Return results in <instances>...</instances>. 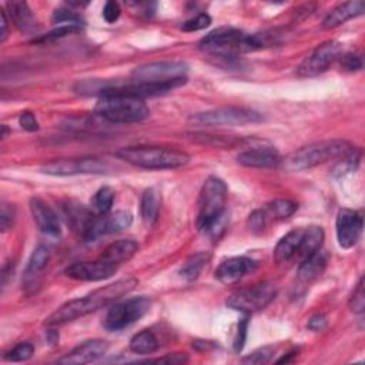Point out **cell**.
Here are the masks:
<instances>
[{
    "instance_id": "1",
    "label": "cell",
    "mask_w": 365,
    "mask_h": 365,
    "mask_svg": "<svg viewBox=\"0 0 365 365\" xmlns=\"http://www.w3.org/2000/svg\"><path fill=\"white\" fill-rule=\"evenodd\" d=\"M138 281L136 278H123L99 290H94L83 298L72 300L58 308L53 314H50L45 324L48 327H59L79 320L100 308H104L133 291Z\"/></svg>"
},
{
    "instance_id": "2",
    "label": "cell",
    "mask_w": 365,
    "mask_h": 365,
    "mask_svg": "<svg viewBox=\"0 0 365 365\" xmlns=\"http://www.w3.org/2000/svg\"><path fill=\"white\" fill-rule=\"evenodd\" d=\"M116 156L134 167L146 170H174L185 167L190 161L186 151L160 146L124 147Z\"/></svg>"
},
{
    "instance_id": "3",
    "label": "cell",
    "mask_w": 365,
    "mask_h": 365,
    "mask_svg": "<svg viewBox=\"0 0 365 365\" xmlns=\"http://www.w3.org/2000/svg\"><path fill=\"white\" fill-rule=\"evenodd\" d=\"M199 49L213 58L231 60L257 50L254 35H246L234 28H219L199 42Z\"/></svg>"
},
{
    "instance_id": "4",
    "label": "cell",
    "mask_w": 365,
    "mask_h": 365,
    "mask_svg": "<svg viewBox=\"0 0 365 365\" xmlns=\"http://www.w3.org/2000/svg\"><path fill=\"white\" fill-rule=\"evenodd\" d=\"M354 146L345 140H322L304 146L281 160L287 171H304L345 156Z\"/></svg>"
},
{
    "instance_id": "5",
    "label": "cell",
    "mask_w": 365,
    "mask_h": 365,
    "mask_svg": "<svg viewBox=\"0 0 365 365\" xmlns=\"http://www.w3.org/2000/svg\"><path fill=\"white\" fill-rule=\"evenodd\" d=\"M227 186L219 177H209L199 197L197 229L203 233H213L220 226L226 213Z\"/></svg>"
},
{
    "instance_id": "6",
    "label": "cell",
    "mask_w": 365,
    "mask_h": 365,
    "mask_svg": "<svg viewBox=\"0 0 365 365\" xmlns=\"http://www.w3.org/2000/svg\"><path fill=\"white\" fill-rule=\"evenodd\" d=\"M94 113L110 123H140L150 116L144 100L124 94H103L96 103Z\"/></svg>"
},
{
    "instance_id": "7",
    "label": "cell",
    "mask_w": 365,
    "mask_h": 365,
    "mask_svg": "<svg viewBox=\"0 0 365 365\" xmlns=\"http://www.w3.org/2000/svg\"><path fill=\"white\" fill-rule=\"evenodd\" d=\"M264 120L263 114L247 107H220L190 116L189 121L202 127L219 126H246L257 124Z\"/></svg>"
},
{
    "instance_id": "8",
    "label": "cell",
    "mask_w": 365,
    "mask_h": 365,
    "mask_svg": "<svg viewBox=\"0 0 365 365\" xmlns=\"http://www.w3.org/2000/svg\"><path fill=\"white\" fill-rule=\"evenodd\" d=\"M276 295L277 288L271 283H261L231 294L226 304L231 310L251 314L264 310L276 298Z\"/></svg>"
},
{
    "instance_id": "9",
    "label": "cell",
    "mask_w": 365,
    "mask_h": 365,
    "mask_svg": "<svg viewBox=\"0 0 365 365\" xmlns=\"http://www.w3.org/2000/svg\"><path fill=\"white\" fill-rule=\"evenodd\" d=\"M344 46L338 40H327L315 48L297 67V76L307 79L322 75L341 58Z\"/></svg>"
},
{
    "instance_id": "10",
    "label": "cell",
    "mask_w": 365,
    "mask_h": 365,
    "mask_svg": "<svg viewBox=\"0 0 365 365\" xmlns=\"http://www.w3.org/2000/svg\"><path fill=\"white\" fill-rule=\"evenodd\" d=\"M189 66L182 62H156L136 67L131 80L140 83H170L187 80Z\"/></svg>"
},
{
    "instance_id": "11",
    "label": "cell",
    "mask_w": 365,
    "mask_h": 365,
    "mask_svg": "<svg viewBox=\"0 0 365 365\" xmlns=\"http://www.w3.org/2000/svg\"><path fill=\"white\" fill-rule=\"evenodd\" d=\"M150 310V301L146 297H136L114 304L106 318L104 327L109 331H121L129 325L134 324L140 318H143Z\"/></svg>"
},
{
    "instance_id": "12",
    "label": "cell",
    "mask_w": 365,
    "mask_h": 365,
    "mask_svg": "<svg viewBox=\"0 0 365 365\" xmlns=\"http://www.w3.org/2000/svg\"><path fill=\"white\" fill-rule=\"evenodd\" d=\"M335 231L339 247L345 250L352 249L358 243L362 233L361 214L349 209L339 210L335 220Z\"/></svg>"
},
{
    "instance_id": "13",
    "label": "cell",
    "mask_w": 365,
    "mask_h": 365,
    "mask_svg": "<svg viewBox=\"0 0 365 365\" xmlns=\"http://www.w3.org/2000/svg\"><path fill=\"white\" fill-rule=\"evenodd\" d=\"M117 271V266L104 261H80L66 268V276L77 281H103L113 277Z\"/></svg>"
},
{
    "instance_id": "14",
    "label": "cell",
    "mask_w": 365,
    "mask_h": 365,
    "mask_svg": "<svg viewBox=\"0 0 365 365\" xmlns=\"http://www.w3.org/2000/svg\"><path fill=\"white\" fill-rule=\"evenodd\" d=\"M60 207L67 226L86 241L97 216H94L92 210L76 200H65Z\"/></svg>"
},
{
    "instance_id": "15",
    "label": "cell",
    "mask_w": 365,
    "mask_h": 365,
    "mask_svg": "<svg viewBox=\"0 0 365 365\" xmlns=\"http://www.w3.org/2000/svg\"><path fill=\"white\" fill-rule=\"evenodd\" d=\"M131 223H133L131 213L124 212V210L97 216L90 229V233H89L86 241H96L102 236L121 233V231L127 230L131 226Z\"/></svg>"
},
{
    "instance_id": "16",
    "label": "cell",
    "mask_w": 365,
    "mask_h": 365,
    "mask_svg": "<svg viewBox=\"0 0 365 365\" xmlns=\"http://www.w3.org/2000/svg\"><path fill=\"white\" fill-rule=\"evenodd\" d=\"M109 349V342L104 339H89L83 344L77 345L63 358H60L59 364H73V365H83L89 362H94L102 358Z\"/></svg>"
},
{
    "instance_id": "17",
    "label": "cell",
    "mask_w": 365,
    "mask_h": 365,
    "mask_svg": "<svg viewBox=\"0 0 365 365\" xmlns=\"http://www.w3.org/2000/svg\"><path fill=\"white\" fill-rule=\"evenodd\" d=\"M256 268L257 263L249 257H231L219 266V268L216 270V278L222 284L230 285L236 284Z\"/></svg>"
},
{
    "instance_id": "18",
    "label": "cell",
    "mask_w": 365,
    "mask_h": 365,
    "mask_svg": "<svg viewBox=\"0 0 365 365\" xmlns=\"http://www.w3.org/2000/svg\"><path fill=\"white\" fill-rule=\"evenodd\" d=\"M31 213L33 216L35 223L38 224L39 230L49 237L58 239L62 234L60 222L58 214L39 197H33L31 200Z\"/></svg>"
},
{
    "instance_id": "19",
    "label": "cell",
    "mask_w": 365,
    "mask_h": 365,
    "mask_svg": "<svg viewBox=\"0 0 365 365\" xmlns=\"http://www.w3.org/2000/svg\"><path fill=\"white\" fill-rule=\"evenodd\" d=\"M237 161L250 168H270L281 163L280 154L273 147H253L239 154Z\"/></svg>"
},
{
    "instance_id": "20",
    "label": "cell",
    "mask_w": 365,
    "mask_h": 365,
    "mask_svg": "<svg viewBox=\"0 0 365 365\" xmlns=\"http://www.w3.org/2000/svg\"><path fill=\"white\" fill-rule=\"evenodd\" d=\"M365 12V4L362 0H355V2H345L334 8L324 19L322 28L324 29H335L345 22L361 16Z\"/></svg>"
},
{
    "instance_id": "21",
    "label": "cell",
    "mask_w": 365,
    "mask_h": 365,
    "mask_svg": "<svg viewBox=\"0 0 365 365\" xmlns=\"http://www.w3.org/2000/svg\"><path fill=\"white\" fill-rule=\"evenodd\" d=\"M6 6L12 22L22 33H28V35L36 33V31L39 29V22L26 2L13 0V2H8Z\"/></svg>"
},
{
    "instance_id": "22",
    "label": "cell",
    "mask_w": 365,
    "mask_h": 365,
    "mask_svg": "<svg viewBox=\"0 0 365 365\" xmlns=\"http://www.w3.org/2000/svg\"><path fill=\"white\" fill-rule=\"evenodd\" d=\"M304 230V227L293 229L277 243L274 249V260L277 264H287L297 257L303 241Z\"/></svg>"
},
{
    "instance_id": "23",
    "label": "cell",
    "mask_w": 365,
    "mask_h": 365,
    "mask_svg": "<svg viewBox=\"0 0 365 365\" xmlns=\"http://www.w3.org/2000/svg\"><path fill=\"white\" fill-rule=\"evenodd\" d=\"M138 251V244L133 240H120L107 246L100 258L114 266H120L123 263L130 261Z\"/></svg>"
},
{
    "instance_id": "24",
    "label": "cell",
    "mask_w": 365,
    "mask_h": 365,
    "mask_svg": "<svg viewBox=\"0 0 365 365\" xmlns=\"http://www.w3.org/2000/svg\"><path fill=\"white\" fill-rule=\"evenodd\" d=\"M328 263V257L327 254L320 249L317 253H314L312 256L307 257L304 261L300 263V268H298V278L304 283H310L314 281L315 278H318Z\"/></svg>"
},
{
    "instance_id": "25",
    "label": "cell",
    "mask_w": 365,
    "mask_h": 365,
    "mask_svg": "<svg viewBox=\"0 0 365 365\" xmlns=\"http://www.w3.org/2000/svg\"><path fill=\"white\" fill-rule=\"evenodd\" d=\"M322 243H324V230L320 226L305 227L303 241L295 258H298L300 263L304 261L307 257L317 253L322 247Z\"/></svg>"
},
{
    "instance_id": "26",
    "label": "cell",
    "mask_w": 365,
    "mask_h": 365,
    "mask_svg": "<svg viewBox=\"0 0 365 365\" xmlns=\"http://www.w3.org/2000/svg\"><path fill=\"white\" fill-rule=\"evenodd\" d=\"M160 205H161V197L156 189L144 190L140 202V213L144 224L151 226L157 222Z\"/></svg>"
},
{
    "instance_id": "27",
    "label": "cell",
    "mask_w": 365,
    "mask_h": 365,
    "mask_svg": "<svg viewBox=\"0 0 365 365\" xmlns=\"http://www.w3.org/2000/svg\"><path fill=\"white\" fill-rule=\"evenodd\" d=\"M158 347H160V342L150 329L140 331L130 341V349L134 354H140V355L153 354L158 349Z\"/></svg>"
},
{
    "instance_id": "28",
    "label": "cell",
    "mask_w": 365,
    "mask_h": 365,
    "mask_svg": "<svg viewBox=\"0 0 365 365\" xmlns=\"http://www.w3.org/2000/svg\"><path fill=\"white\" fill-rule=\"evenodd\" d=\"M209 260H210V256L206 253H197V254L192 256L180 268V276L187 281L197 280L199 276L202 274L203 268L209 263Z\"/></svg>"
},
{
    "instance_id": "29",
    "label": "cell",
    "mask_w": 365,
    "mask_h": 365,
    "mask_svg": "<svg viewBox=\"0 0 365 365\" xmlns=\"http://www.w3.org/2000/svg\"><path fill=\"white\" fill-rule=\"evenodd\" d=\"M49 260H50V251L46 246L40 244L36 247V250L32 253L31 258H29V263H28V267H26V277L31 278V277H36L39 276L45 268L46 266L49 264Z\"/></svg>"
},
{
    "instance_id": "30",
    "label": "cell",
    "mask_w": 365,
    "mask_h": 365,
    "mask_svg": "<svg viewBox=\"0 0 365 365\" xmlns=\"http://www.w3.org/2000/svg\"><path fill=\"white\" fill-rule=\"evenodd\" d=\"M189 136L196 143L207 144V146H213V147H222V148H230V147H234L239 143H241V138H236V137H230V136L229 137L216 136V134H210V133H192Z\"/></svg>"
},
{
    "instance_id": "31",
    "label": "cell",
    "mask_w": 365,
    "mask_h": 365,
    "mask_svg": "<svg viewBox=\"0 0 365 365\" xmlns=\"http://www.w3.org/2000/svg\"><path fill=\"white\" fill-rule=\"evenodd\" d=\"M359 161H361V150L354 147L345 156L338 158V163L332 168V174L335 177H341V175H345L348 173H352L358 168Z\"/></svg>"
},
{
    "instance_id": "32",
    "label": "cell",
    "mask_w": 365,
    "mask_h": 365,
    "mask_svg": "<svg viewBox=\"0 0 365 365\" xmlns=\"http://www.w3.org/2000/svg\"><path fill=\"white\" fill-rule=\"evenodd\" d=\"M114 197H116V193L111 187H102L93 197V209L96 210V213L99 216H103V214H109L111 207H113V203H114Z\"/></svg>"
},
{
    "instance_id": "33",
    "label": "cell",
    "mask_w": 365,
    "mask_h": 365,
    "mask_svg": "<svg viewBox=\"0 0 365 365\" xmlns=\"http://www.w3.org/2000/svg\"><path fill=\"white\" fill-rule=\"evenodd\" d=\"M297 209H298V206L294 202L285 200V199H278V200H274L267 205L266 213L276 219H288L297 212Z\"/></svg>"
},
{
    "instance_id": "34",
    "label": "cell",
    "mask_w": 365,
    "mask_h": 365,
    "mask_svg": "<svg viewBox=\"0 0 365 365\" xmlns=\"http://www.w3.org/2000/svg\"><path fill=\"white\" fill-rule=\"evenodd\" d=\"M52 21H53V23H66L70 26H82L83 25V18L79 13H76L75 11L67 9V8L56 9L52 16Z\"/></svg>"
},
{
    "instance_id": "35",
    "label": "cell",
    "mask_w": 365,
    "mask_h": 365,
    "mask_svg": "<svg viewBox=\"0 0 365 365\" xmlns=\"http://www.w3.org/2000/svg\"><path fill=\"white\" fill-rule=\"evenodd\" d=\"M33 354H35V347L31 342H22V344L16 345L12 351H9L5 355V359L12 361V362H22V361H28L29 358H32Z\"/></svg>"
},
{
    "instance_id": "36",
    "label": "cell",
    "mask_w": 365,
    "mask_h": 365,
    "mask_svg": "<svg viewBox=\"0 0 365 365\" xmlns=\"http://www.w3.org/2000/svg\"><path fill=\"white\" fill-rule=\"evenodd\" d=\"M273 355H274V348L273 347H261V348L253 351L251 354H249L247 356H244L241 359V362L253 364V365H261V364L270 362Z\"/></svg>"
},
{
    "instance_id": "37",
    "label": "cell",
    "mask_w": 365,
    "mask_h": 365,
    "mask_svg": "<svg viewBox=\"0 0 365 365\" xmlns=\"http://www.w3.org/2000/svg\"><path fill=\"white\" fill-rule=\"evenodd\" d=\"M82 31V26H70V25H65V26H59L58 29L49 32L48 35L39 38V39H35L33 43H48V42H53L56 39H60V38H65L67 35H72V33H77Z\"/></svg>"
},
{
    "instance_id": "38",
    "label": "cell",
    "mask_w": 365,
    "mask_h": 365,
    "mask_svg": "<svg viewBox=\"0 0 365 365\" xmlns=\"http://www.w3.org/2000/svg\"><path fill=\"white\" fill-rule=\"evenodd\" d=\"M349 308L355 314H362L365 310V294H364V278L361 277L351 298H349Z\"/></svg>"
},
{
    "instance_id": "39",
    "label": "cell",
    "mask_w": 365,
    "mask_h": 365,
    "mask_svg": "<svg viewBox=\"0 0 365 365\" xmlns=\"http://www.w3.org/2000/svg\"><path fill=\"white\" fill-rule=\"evenodd\" d=\"M247 227L254 234H261L267 227V213L263 210H256L249 216Z\"/></svg>"
},
{
    "instance_id": "40",
    "label": "cell",
    "mask_w": 365,
    "mask_h": 365,
    "mask_svg": "<svg viewBox=\"0 0 365 365\" xmlns=\"http://www.w3.org/2000/svg\"><path fill=\"white\" fill-rule=\"evenodd\" d=\"M212 25V18L207 13H200L195 19H190L187 22L182 23L181 29L185 32H197L209 28Z\"/></svg>"
},
{
    "instance_id": "41",
    "label": "cell",
    "mask_w": 365,
    "mask_h": 365,
    "mask_svg": "<svg viewBox=\"0 0 365 365\" xmlns=\"http://www.w3.org/2000/svg\"><path fill=\"white\" fill-rule=\"evenodd\" d=\"M249 315L250 314H244V317L239 321V325H237V332H236V338H234V349L237 352H240L246 345L247 329H249Z\"/></svg>"
},
{
    "instance_id": "42",
    "label": "cell",
    "mask_w": 365,
    "mask_h": 365,
    "mask_svg": "<svg viewBox=\"0 0 365 365\" xmlns=\"http://www.w3.org/2000/svg\"><path fill=\"white\" fill-rule=\"evenodd\" d=\"M13 223H15V209L11 207L9 205H4L2 213H0V227H2V231L6 233L8 230H11Z\"/></svg>"
},
{
    "instance_id": "43",
    "label": "cell",
    "mask_w": 365,
    "mask_h": 365,
    "mask_svg": "<svg viewBox=\"0 0 365 365\" xmlns=\"http://www.w3.org/2000/svg\"><path fill=\"white\" fill-rule=\"evenodd\" d=\"M341 65L348 72H358L362 69V59L355 53H347L341 56Z\"/></svg>"
},
{
    "instance_id": "44",
    "label": "cell",
    "mask_w": 365,
    "mask_h": 365,
    "mask_svg": "<svg viewBox=\"0 0 365 365\" xmlns=\"http://www.w3.org/2000/svg\"><path fill=\"white\" fill-rule=\"evenodd\" d=\"M19 124L22 126V129H25L26 131H31V133L39 130V121L32 111H23L19 116Z\"/></svg>"
},
{
    "instance_id": "45",
    "label": "cell",
    "mask_w": 365,
    "mask_h": 365,
    "mask_svg": "<svg viewBox=\"0 0 365 365\" xmlns=\"http://www.w3.org/2000/svg\"><path fill=\"white\" fill-rule=\"evenodd\" d=\"M121 9L117 2H107L103 9V18L107 23H114L120 18Z\"/></svg>"
},
{
    "instance_id": "46",
    "label": "cell",
    "mask_w": 365,
    "mask_h": 365,
    "mask_svg": "<svg viewBox=\"0 0 365 365\" xmlns=\"http://www.w3.org/2000/svg\"><path fill=\"white\" fill-rule=\"evenodd\" d=\"M189 358L186 354H170L157 359H150V362H167V364H182L187 362Z\"/></svg>"
},
{
    "instance_id": "47",
    "label": "cell",
    "mask_w": 365,
    "mask_h": 365,
    "mask_svg": "<svg viewBox=\"0 0 365 365\" xmlns=\"http://www.w3.org/2000/svg\"><path fill=\"white\" fill-rule=\"evenodd\" d=\"M327 327V318L322 314H317L310 318L308 328L312 331H322Z\"/></svg>"
},
{
    "instance_id": "48",
    "label": "cell",
    "mask_w": 365,
    "mask_h": 365,
    "mask_svg": "<svg viewBox=\"0 0 365 365\" xmlns=\"http://www.w3.org/2000/svg\"><path fill=\"white\" fill-rule=\"evenodd\" d=\"M0 25H2V32H0V42H5L8 38V16L6 12L2 9L0 11Z\"/></svg>"
},
{
    "instance_id": "49",
    "label": "cell",
    "mask_w": 365,
    "mask_h": 365,
    "mask_svg": "<svg viewBox=\"0 0 365 365\" xmlns=\"http://www.w3.org/2000/svg\"><path fill=\"white\" fill-rule=\"evenodd\" d=\"M6 136H8V129L6 126H2V138H6Z\"/></svg>"
}]
</instances>
